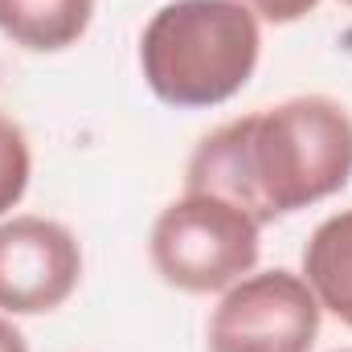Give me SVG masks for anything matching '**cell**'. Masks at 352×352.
Returning a JSON list of instances; mask_svg holds the SVG:
<instances>
[{
	"label": "cell",
	"mask_w": 352,
	"mask_h": 352,
	"mask_svg": "<svg viewBox=\"0 0 352 352\" xmlns=\"http://www.w3.org/2000/svg\"><path fill=\"white\" fill-rule=\"evenodd\" d=\"M29 176H33L29 140L8 115H0V217L21 205V197L29 188Z\"/></svg>",
	"instance_id": "8"
},
{
	"label": "cell",
	"mask_w": 352,
	"mask_h": 352,
	"mask_svg": "<svg viewBox=\"0 0 352 352\" xmlns=\"http://www.w3.org/2000/svg\"><path fill=\"white\" fill-rule=\"evenodd\" d=\"M340 4H349V8H352V0H340Z\"/></svg>",
	"instance_id": "11"
},
{
	"label": "cell",
	"mask_w": 352,
	"mask_h": 352,
	"mask_svg": "<svg viewBox=\"0 0 352 352\" xmlns=\"http://www.w3.org/2000/svg\"><path fill=\"white\" fill-rule=\"evenodd\" d=\"M263 226L209 192H184L152 226V266L156 274L188 295L230 291L258 263Z\"/></svg>",
	"instance_id": "3"
},
{
	"label": "cell",
	"mask_w": 352,
	"mask_h": 352,
	"mask_svg": "<svg viewBox=\"0 0 352 352\" xmlns=\"http://www.w3.org/2000/svg\"><path fill=\"white\" fill-rule=\"evenodd\" d=\"M238 4H246L254 16H263L270 25H295L320 8V0H238Z\"/></svg>",
	"instance_id": "9"
},
{
	"label": "cell",
	"mask_w": 352,
	"mask_h": 352,
	"mask_svg": "<svg viewBox=\"0 0 352 352\" xmlns=\"http://www.w3.org/2000/svg\"><path fill=\"white\" fill-rule=\"evenodd\" d=\"M94 0H0V33L29 54L70 50L90 29Z\"/></svg>",
	"instance_id": "7"
},
{
	"label": "cell",
	"mask_w": 352,
	"mask_h": 352,
	"mask_svg": "<svg viewBox=\"0 0 352 352\" xmlns=\"http://www.w3.org/2000/svg\"><path fill=\"white\" fill-rule=\"evenodd\" d=\"M352 176V115L328 94H295L209 131L184 168V192L246 209L258 226L340 192Z\"/></svg>",
	"instance_id": "1"
},
{
	"label": "cell",
	"mask_w": 352,
	"mask_h": 352,
	"mask_svg": "<svg viewBox=\"0 0 352 352\" xmlns=\"http://www.w3.org/2000/svg\"><path fill=\"white\" fill-rule=\"evenodd\" d=\"M303 278L320 307L352 328V209H340L316 226L303 250Z\"/></svg>",
	"instance_id": "6"
},
{
	"label": "cell",
	"mask_w": 352,
	"mask_h": 352,
	"mask_svg": "<svg viewBox=\"0 0 352 352\" xmlns=\"http://www.w3.org/2000/svg\"><path fill=\"white\" fill-rule=\"evenodd\" d=\"M0 352H29L25 336L16 332V324H12L8 316H0Z\"/></svg>",
	"instance_id": "10"
},
{
	"label": "cell",
	"mask_w": 352,
	"mask_h": 352,
	"mask_svg": "<svg viewBox=\"0 0 352 352\" xmlns=\"http://www.w3.org/2000/svg\"><path fill=\"white\" fill-rule=\"evenodd\" d=\"M336 352H352V349H336Z\"/></svg>",
	"instance_id": "12"
},
{
	"label": "cell",
	"mask_w": 352,
	"mask_h": 352,
	"mask_svg": "<svg viewBox=\"0 0 352 352\" xmlns=\"http://www.w3.org/2000/svg\"><path fill=\"white\" fill-rule=\"evenodd\" d=\"M258 54V16L238 0H173L140 37L152 94L184 111L230 102L254 78Z\"/></svg>",
	"instance_id": "2"
},
{
	"label": "cell",
	"mask_w": 352,
	"mask_h": 352,
	"mask_svg": "<svg viewBox=\"0 0 352 352\" xmlns=\"http://www.w3.org/2000/svg\"><path fill=\"white\" fill-rule=\"evenodd\" d=\"M320 299L303 274L263 270L238 278L209 316V352H311Z\"/></svg>",
	"instance_id": "4"
},
{
	"label": "cell",
	"mask_w": 352,
	"mask_h": 352,
	"mask_svg": "<svg viewBox=\"0 0 352 352\" xmlns=\"http://www.w3.org/2000/svg\"><path fill=\"white\" fill-rule=\"evenodd\" d=\"M82 278V250L62 221L8 217L0 221V311L41 316L58 311Z\"/></svg>",
	"instance_id": "5"
}]
</instances>
